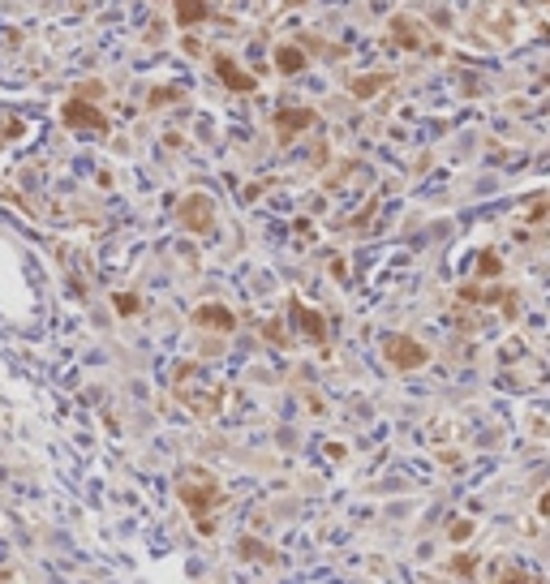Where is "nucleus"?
<instances>
[{
  "label": "nucleus",
  "instance_id": "1",
  "mask_svg": "<svg viewBox=\"0 0 550 584\" xmlns=\"http://www.w3.org/2000/svg\"><path fill=\"white\" fill-rule=\"evenodd\" d=\"M177 498L185 503V512L194 516V524L203 528V532H211L215 528V512H219V481L211 477V473H203V468H185L181 477H177Z\"/></svg>",
  "mask_w": 550,
  "mask_h": 584
},
{
  "label": "nucleus",
  "instance_id": "2",
  "mask_svg": "<svg viewBox=\"0 0 550 584\" xmlns=\"http://www.w3.org/2000/svg\"><path fill=\"white\" fill-rule=\"evenodd\" d=\"M172 387H177V395L185 400L189 413H198V417H215L219 413L223 391H219V383H211V378H207V370H198V365L185 361V365L172 370Z\"/></svg>",
  "mask_w": 550,
  "mask_h": 584
},
{
  "label": "nucleus",
  "instance_id": "3",
  "mask_svg": "<svg viewBox=\"0 0 550 584\" xmlns=\"http://www.w3.org/2000/svg\"><path fill=\"white\" fill-rule=\"evenodd\" d=\"M383 357L395 365V370H421L430 361V352L421 348L413 336H387V344H383Z\"/></svg>",
  "mask_w": 550,
  "mask_h": 584
},
{
  "label": "nucleus",
  "instance_id": "4",
  "mask_svg": "<svg viewBox=\"0 0 550 584\" xmlns=\"http://www.w3.org/2000/svg\"><path fill=\"white\" fill-rule=\"evenodd\" d=\"M177 219L189 228V232L207 237L211 228H215V207H211V198H207V194H189V198H181V211H177Z\"/></svg>",
  "mask_w": 550,
  "mask_h": 584
},
{
  "label": "nucleus",
  "instance_id": "5",
  "mask_svg": "<svg viewBox=\"0 0 550 584\" xmlns=\"http://www.w3.org/2000/svg\"><path fill=\"white\" fill-rule=\"evenodd\" d=\"M61 116H65V125H73V129H95V134H104V129H108L104 112L91 108V104H82V99H69V104L61 108Z\"/></svg>",
  "mask_w": 550,
  "mask_h": 584
},
{
  "label": "nucleus",
  "instance_id": "6",
  "mask_svg": "<svg viewBox=\"0 0 550 584\" xmlns=\"http://www.w3.org/2000/svg\"><path fill=\"white\" fill-rule=\"evenodd\" d=\"M194 322L203 326V331H219V336H228L233 326H237L233 310H228V306H219V301H207V306H198V310H194Z\"/></svg>",
  "mask_w": 550,
  "mask_h": 584
},
{
  "label": "nucleus",
  "instance_id": "7",
  "mask_svg": "<svg viewBox=\"0 0 550 584\" xmlns=\"http://www.w3.org/2000/svg\"><path fill=\"white\" fill-rule=\"evenodd\" d=\"M292 322L301 326V336H306V340H314V344L327 340V322H322V314H318V310H306L301 301H292Z\"/></svg>",
  "mask_w": 550,
  "mask_h": 584
},
{
  "label": "nucleus",
  "instance_id": "8",
  "mask_svg": "<svg viewBox=\"0 0 550 584\" xmlns=\"http://www.w3.org/2000/svg\"><path fill=\"white\" fill-rule=\"evenodd\" d=\"M215 73H219V82L228 86V90H254V78H249V73L233 61V56H215Z\"/></svg>",
  "mask_w": 550,
  "mask_h": 584
},
{
  "label": "nucleus",
  "instance_id": "9",
  "mask_svg": "<svg viewBox=\"0 0 550 584\" xmlns=\"http://www.w3.org/2000/svg\"><path fill=\"white\" fill-rule=\"evenodd\" d=\"M314 125V112L310 108H288V112H275V129H280V138H292L297 129H310Z\"/></svg>",
  "mask_w": 550,
  "mask_h": 584
},
{
  "label": "nucleus",
  "instance_id": "10",
  "mask_svg": "<svg viewBox=\"0 0 550 584\" xmlns=\"http://www.w3.org/2000/svg\"><path fill=\"white\" fill-rule=\"evenodd\" d=\"M172 17H177L181 26H198V22L207 17V0H172Z\"/></svg>",
  "mask_w": 550,
  "mask_h": 584
},
{
  "label": "nucleus",
  "instance_id": "11",
  "mask_svg": "<svg viewBox=\"0 0 550 584\" xmlns=\"http://www.w3.org/2000/svg\"><path fill=\"white\" fill-rule=\"evenodd\" d=\"M275 65H280L284 73H301L306 69V52H297L292 43H284V47H275Z\"/></svg>",
  "mask_w": 550,
  "mask_h": 584
},
{
  "label": "nucleus",
  "instance_id": "12",
  "mask_svg": "<svg viewBox=\"0 0 550 584\" xmlns=\"http://www.w3.org/2000/svg\"><path fill=\"white\" fill-rule=\"evenodd\" d=\"M116 310H120L125 318H129V314H138V310H142V301H138L134 292H116Z\"/></svg>",
  "mask_w": 550,
  "mask_h": 584
},
{
  "label": "nucleus",
  "instance_id": "13",
  "mask_svg": "<svg viewBox=\"0 0 550 584\" xmlns=\"http://www.w3.org/2000/svg\"><path fill=\"white\" fill-rule=\"evenodd\" d=\"M383 82H387V78H361V82H353V95H361V99H366V95H374V90H379Z\"/></svg>",
  "mask_w": 550,
  "mask_h": 584
},
{
  "label": "nucleus",
  "instance_id": "14",
  "mask_svg": "<svg viewBox=\"0 0 550 584\" xmlns=\"http://www.w3.org/2000/svg\"><path fill=\"white\" fill-rule=\"evenodd\" d=\"M469 537H473V524H469V520L452 524V542H469Z\"/></svg>",
  "mask_w": 550,
  "mask_h": 584
},
{
  "label": "nucleus",
  "instance_id": "15",
  "mask_svg": "<svg viewBox=\"0 0 550 584\" xmlns=\"http://www.w3.org/2000/svg\"><path fill=\"white\" fill-rule=\"evenodd\" d=\"M478 271H482V275H498V258H494V253H482Z\"/></svg>",
  "mask_w": 550,
  "mask_h": 584
},
{
  "label": "nucleus",
  "instance_id": "16",
  "mask_svg": "<svg viewBox=\"0 0 550 584\" xmlns=\"http://www.w3.org/2000/svg\"><path fill=\"white\" fill-rule=\"evenodd\" d=\"M498 584H529V580H524L520 571H512V576H503V580H498Z\"/></svg>",
  "mask_w": 550,
  "mask_h": 584
},
{
  "label": "nucleus",
  "instance_id": "17",
  "mask_svg": "<svg viewBox=\"0 0 550 584\" xmlns=\"http://www.w3.org/2000/svg\"><path fill=\"white\" fill-rule=\"evenodd\" d=\"M537 512H542V516H550V490L542 494V503H537Z\"/></svg>",
  "mask_w": 550,
  "mask_h": 584
}]
</instances>
